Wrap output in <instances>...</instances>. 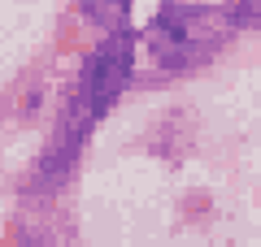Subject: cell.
Returning <instances> with one entry per match:
<instances>
[{"instance_id":"1","label":"cell","mask_w":261,"mask_h":247,"mask_svg":"<svg viewBox=\"0 0 261 247\" xmlns=\"http://www.w3.org/2000/svg\"><path fill=\"white\" fill-rule=\"evenodd\" d=\"M240 35V22L226 5H200V0H161L152 22L140 30L144 56L157 74H196L205 70L231 39Z\"/></svg>"},{"instance_id":"2","label":"cell","mask_w":261,"mask_h":247,"mask_svg":"<svg viewBox=\"0 0 261 247\" xmlns=\"http://www.w3.org/2000/svg\"><path fill=\"white\" fill-rule=\"evenodd\" d=\"M135 56H140V30H109L92 52L83 56L74 74V91L65 100V109H74L79 117H87L92 126H100L118 100L126 96L130 78H135Z\"/></svg>"},{"instance_id":"3","label":"cell","mask_w":261,"mask_h":247,"mask_svg":"<svg viewBox=\"0 0 261 247\" xmlns=\"http://www.w3.org/2000/svg\"><path fill=\"white\" fill-rule=\"evenodd\" d=\"M92 121L79 117L74 109H65L61 121H57V130L48 135L44 152H39L35 169H31V200H48V195H57L65 182H70V174L79 169V156H83L87 139H92Z\"/></svg>"},{"instance_id":"4","label":"cell","mask_w":261,"mask_h":247,"mask_svg":"<svg viewBox=\"0 0 261 247\" xmlns=\"http://www.w3.org/2000/svg\"><path fill=\"white\" fill-rule=\"evenodd\" d=\"M130 9H135V0H79V18L100 26L105 35L109 30H126L130 26Z\"/></svg>"},{"instance_id":"5","label":"cell","mask_w":261,"mask_h":247,"mask_svg":"<svg viewBox=\"0 0 261 247\" xmlns=\"http://www.w3.org/2000/svg\"><path fill=\"white\" fill-rule=\"evenodd\" d=\"M13 247H65V243H61V234L48 230V226H22L18 238H13Z\"/></svg>"},{"instance_id":"6","label":"cell","mask_w":261,"mask_h":247,"mask_svg":"<svg viewBox=\"0 0 261 247\" xmlns=\"http://www.w3.org/2000/svg\"><path fill=\"white\" fill-rule=\"evenodd\" d=\"M226 9H231V18L240 22V30H244V26H252V22L261 18V0H226Z\"/></svg>"},{"instance_id":"7","label":"cell","mask_w":261,"mask_h":247,"mask_svg":"<svg viewBox=\"0 0 261 247\" xmlns=\"http://www.w3.org/2000/svg\"><path fill=\"white\" fill-rule=\"evenodd\" d=\"M39 100H44V91L35 87V91H31L27 100H22V113H27V117H35V113H39Z\"/></svg>"}]
</instances>
